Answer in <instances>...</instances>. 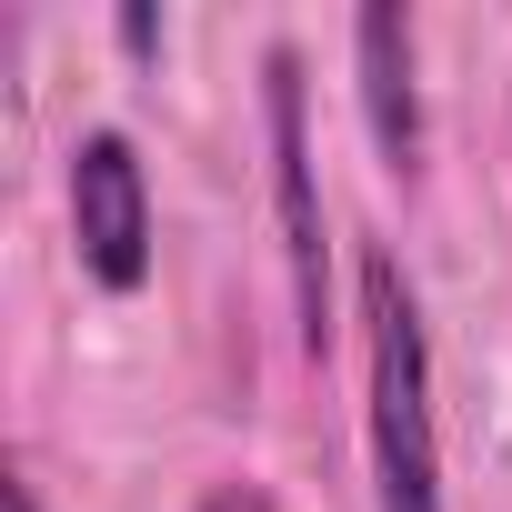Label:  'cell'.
Listing matches in <instances>:
<instances>
[{
    "label": "cell",
    "instance_id": "obj_1",
    "mask_svg": "<svg viewBox=\"0 0 512 512\" xmlns=\"http://www.w3.org/2000/svg\"><path fill=\"white\" fill-rule=\"evenodd\" d=\"M362 432H372V512H442V422H432V322L412 272L362 241Z\"/></svg>",
    "mask_w": 512,
    "mask_h": 512
},
{
    "label": "cell",
    "instance_id": "obj_2",
    "mask_svg": "<svg viewBox=\"0 0 512 512\" xmlns=\"http://www.w3.org/2000/svg\"><path fill=\"white\" fill-rule=\"evenodd\" d=\"M262 121H272V201H282V262H292V312L302 352H332V241H322V171H312V101H302V51H262Z\"/></svg>",
    "mask_w": 512,
    "mask_h": 512
},
{
    "label": "cell",
    "instance_id": "obj_3",
    "mask_svg": "<svg viewBox=\"0 0 512 512\" xmlns=\"http://www.w3.org/2000/svg\"><path fill=\"white\" fill-rule=\"evenodd\" d=\"M71 241H81V272L101 292H141L151 282L161 221H151V171H141L131 131H81L71 141Z\"/></svg>",
    "mask_w": 512,
    "mask_h": 512
},
{
    "label": "cell",
    "instance_id": "obj_4",
    "mask_svg": "<svg viewBox=\"0 0 512 512\" xmlns=\"http://www.w3.org/2000/svg\"><path fill=\"white\" fill-rule=\"evenodd\" d=\"M352 61H362V121H372V141H382V161L392 171H412L422 161V81H412V11H362L352 21Z\"/></svg>",
    "mask_w": 512,
    "mask_h": 512
},
{
    "label": "cell",
    "instance_id": "obj_5",
    "mask_svg": "<svg viewBox=\"0 0 512 512\" xmlns=\"http://www.w3.org/2000/svg\"><path fill=\"white\" fill-rule=\"evenodd\" d=\"M201 512H282V502H272L262 482H211V492H201Z\"/></svg>",
    "mask_w": 512,
    "mask_h": 512
},
{
    "label": "cell",
    "instance_id": "obj_6",
    "mask_svg": "<svg viewBox=\"0 0 512 512\" xmlns=\"http://www.w3.org/2000/svg\"><path fill=\"white\" fill-rule=\"evenodd\" d=\"M0 512H41V482L11 462V472H0Z\"/></svg>",
    "mask_w": 512,
    "mask_h": 512
}]
</instances>
